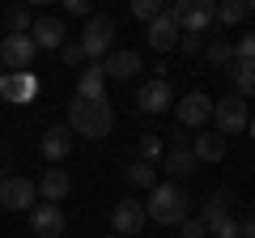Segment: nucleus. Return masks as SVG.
<instances>
[{
  "instance_id": "0eeeda50",
  "label": "nucleus",
  "mask_w": 255,
  "mask_h": 238,
  "mask_svg": "<svg viewBox=\"0 0 255 238\" xmlns=\"http://www.w3.org/2000/svg\"><path fill=\"white\" fill-rule=\"evenodd\" d=\"M34 55H38V47L30 43V34H9L0 43V64L9 68V73H30Z\"/></svg>"
},
{
  "instance_id": "412c9836",
  "label": "nucleus",
  "mask_w": 255,
  "mask_h": 238,
  "mask_svg": "<svg viewBox=\"0 0 255 238\" xmlns=\"http://www.w3.org/2000/svg\"><path fill=\"white\" fill-rule=\"evenodd\" d=\"M191 157L196 162H221L226 157V136L221 132H196L191 136Z\"/></svg>"
},
{
  "instance_id": "39448f33",
  "label": "nucleus",
  "mask_w": 255,
  "mask_h": 238,
  "mask_svg": "<svg viewBox=\"0 0 255 238\" xmlns=\"http://www.w3.org/2000/svg\"><path fill=\"white\" fill-rule=\"evenodd\" d=\"M174 119H179V128H204L213 119V98L204 90H191L183 98H174Z\"/></svg>"
},
{
  "instance_id": "cd10ccee",
  "label": "nucleus",
  "mask_w": 255,
  "mask_h": 238,
  "mask_svg": "<svg viewBox=\"0 0 255 238\" xmlns=\"http://www.w3.org/2000/svg\"><path fill=\"white\" fill-rule=\"evenodd\" d=\"M162 157H166L162 140H157V136H149V132H145V136H140V162H149V166H153V162H162Z\"/></svg>"
},
{
  "instance_id": "1a4fd4ad",
  "label": "nucleus",
  "mask_w": 255,
  "mask_h": 238,
  "mask_svg": "<svg viewBox=\"0 0 255 238\" xmlns=\"http://www.w3.org/2000/svg\"><path fill=\"white\" fill-rule=\"evenodd\" d=\"M68 217H64L60 204H34L30 209V234L34 238H64Z\"/></svg>"
},
{
  "instance_id": "ddd939ff",
  "label": "nucleus",
  "mask_w": 255,
  "mask_h": 238,
  "mask_svg": "<svg viewBox=\"0 0 255 238\" xmlns=\"http://www.w3.org/2000/svg\"><path fill=\"white\" fill-rule=\"evenodd\" d=\"M30 43L38 47V51H60L64 43H68V30H64L60 17H34V26H30Z\"/></svg>"
},
{
  "instance_id": "58836bf2",
  "label": "nucleus",
  "mask_w": 255,
  "mask_h": 238,
  "mask_svg": "<svg viewBox=\"0 0 255 238\" xmlns=\"http://www.w3.org/2000/svg\"><path fill=\"white\" fill-rule=\"evenodd\" d=\"M107 238H119V234H107Z\"/></svg>"
},
{
  "instance_id": "c85d7f7f",
  "label": "nucleus",
  "mask_w": 255,
  "mask_h": 238,
  "mask_svg": "<svg viewBox=\"0 0 255 238\" xmlns=\"http://www.w3.org/2000/svg\"><path fill=\"white\" fill-rule=\"evenodd\" d=\"M234 60H238V64H247V68H255V34H243L234 43Z\"/></svg>"
},
{
  "instance_id": "6e6552de",
  "label": "nucleus",
  "mask_w": 255,
  "mask_h": 238,
  "mask_svg": "<svg viewBox=\"0 0 255 238\" xmlns=\"http://www.w3.org/2000/svg\"><path fill=\"white\" fill-rule=\"evenodd\" d=\"M38 200L34 192V179H17V174H9V179H0V204L9 213H30Z\"/></svg>"
},
{
  "instance_id": "f257e3e1",
  "label": "nucleus",
  "mask_w": 255,
  "mask_h": 238,
  "mask_svg": "<svg viewBox=\"0 0 255 238\" xmlns=\"http://www.w3.org/2000/svg\"><path fill=\"white\" fill-rule=\"evenodd\" d=\"M68 128H73V136H85V140L111 136V128H115L111 98H102V102H81V98H73V102H68Z\"/></svg>"
},
{
  "instance_id": "20e7f679",
  "label": "nucleus",
  "mask_w": 255,
  "mask_h": 238,
  "mask_svg": "<svg viewBox=\"0 0 255 238\" xmlns=\"http://www.w3.org/2000/svg\"><path fill=\"white\" fill-rule=\"evenodd\" d=\"M213 123H217L221 136H238V132H247V123H251V115H247V98L226 94L221 102H213Z\"/></svg>"
},
{
  "instance_id": "9b49d317",
  "label": "nucleus",
  "mask_w": 255,
  "mask_h": 238,
  "mask_svg": "<svg viewBox=\"0 0 255 238\" xmlns=\"http://www.w3.org/2000/svg\"><path fill=\"white\" fill-rule=\"evenodd\" d=\"M34 94H38V77L34 73H4V77H0V102L30 107Z\"/></svg>"
},
{
  "instance_id": "bb28decb",
  "label": "nucleus",
  "mask_w": 255,
  "mask_h": 238,
  "mask_svg": "<svg viewBox=\"0 0 255 238\" xmlns=\"http://www.w3.org/2000/svg\"><path fill=\"white\" fill-rule=\"evenodd\" d=\"M162 9H166L162 0H132V17L145 21V26H149L153 17H162Z\"/></svg>"
},
{
  "instance_id": "e433bc0d",
  "label": "nucleus",
  "mask_w": 255,
  "mask_h": 238,
  "mask_svg": "<svg viewBox=\"0 0 255 238\" xmlns=\"http://www.w3.org/2000/svg\"><path fill=\"white\" fill-rule=\"evenodd\" d=\"M247 128H251V136H255V115H251V123H247Z\"/></svg>"
},
{
  "instance_id": "4468645a",
  "label": "nucleus",
  "mask_w": 255,
  "mask_h": 238,
  "mask_svg": "<svg viewBox=\"0 0 255 238\" xmlns=\"http://www.w3.org/2000/svg\"><path fill=\"white\" fill-rule=\"evenodd\" d=\"M230 204H234V196H230L226 187H217V192L204 196V204H200V221H204V230H209V234L221 226V221L234 217V213H230Z\"/></svg>"
},
{
  "instance_id": "f8f14e48",
  "label": "nucleus",
  "mask_w": 255,
  "mask_h": 238,
  "mask_svg": "<svg viewBox=\"0 0 255 238\" xmlns=\"http://www.w3.org/2000/svg\"><path fill=\"white\" fill-rule=\"evenodd\" d=\"M196 157H191V136H174V145L166 149V157H162V170L166 174H174V179H187V174H196Z\"/></svg>"
},
{
  "instance_id": "7c9ffc66",
  "label": "nucleus",
  "mask_w": 255,
  "mask_h": 238,
  "mask_svg": "<svg viewBox=\"0 0 255 238\" xmlns=\"http://www.w3.org/2000/svg\"><path fill=\"white\" fill-rule=\"evenodd\" d=\"M179 234H183V238H209V230H204L200 217H187V221L179 226Z\"/></svg>"
},
{
  "instance_id": "f704fd0d",
  "label": "nucleus",
  "mask_w": 255,
  "mask_h": 238,
  "mask_svg": "<svg viewBox=\"0 0 255 238\" xmlns=\"http://www.w3.org/2000/svg\"><path fill=\"white\" fill-rule=\"evenodd\" d=\"M238 238H255V213H247V217L238 221Z\"/></svg>"
},
{
  "instance_id": "4be33fe9",
  "label": "nucleus",
  "mask_w": 255,
  "mask_h": 238,
  "mask_svg": "<svg viewBox=\"0 0 255 238\" xmlns=\"http://www.w3.org/2000/svg\"><path fill=\"white\" fill-rule=\"evenodd\" d=\"M251 9H255V0H221V4H213V21L217 26H238Z\"/></svg>"
},
{
  "instance_id": "6ab92c4d",
  "label": "nucleus",
  "mask_w": 255,
  "mask_h": 238,
  "mask_svg": "<svg viewBox=\"0 0 255 238\" xmlns=\"http://www.w3.org/2000/svg\"><path fill=\"white\" fill-rule=\"evenodd\" d=\"M34 192L43 196V204H60L64 196L73 192V179H68L64 170H43V179L34 183Z\"/></svg>"
},
{
  "instance_id": "c756f323",
  "label": "nucleus",
  "mask_w": 255,
  "mask_h": 238,
  "mask_svg": "<svg viewBox=\"0 0 255 238\" xmlns=\"http://www.w3.org/2000/svg\"><path fill=\"white\" fill-rule=\"evenodd\" d=\"M60 60H64V64H81V60H85V51H81V43H77V38H68V43L60 47Z\"/></svg>"
},
{
  "instance_id": "393cba45",
  "label": "nucleus",
  "mask_w": 255,
  "mask_h": 238,
  "mask_svg": "<svg viewBox=\"0 0 255 238\" xmlns=\"http://www.w3.org/2000/svg\"><path fill=\"white\" fill-rule=\"evenodd\" d=\"M128 183H132V187H145V192H153V187H157V170H153L149 162H132V166H128Z\"/></svg>"
},
{
  "instance_id": "9d476101",
  "label": "nucleus",
  "mask_w": 255,
  "mask_h": 238,
  "mask_svg": "<svg viewBox=\"0 0 255 238\" xmlns=\"http://www.w3.org/2000/svg\"><path fill=\"white\" fill-rule=\"evenodd\" d=\"M111 230H115L119 238H136L140 230H145V204L140 200H115V209H111Z\"/></svg>"
},
{
  "instance_id": "72a5a7b5",
  "label": "nucleus",
  "mask_w": 255,
  "mask_h": 238,
  "mask_svg": "<svg viewBox=\"0 0 255 238\" xmlns=\"http://www.w3.org/2000/svg\"><path fill=\"white\" fill-rule=\"evenodd\" d=\"M179 43H183V51H187V55H196V51H204V38H200V34H183Z\"/></svg>"
},
{
  "instance_id": "4c0bfd02",
  "label": "nucleus",
  "mask_w": 255,
  "mask_h": 238,
  "mask_svg": "<svg viewBox=\"0 0 255 238\" xmlns=\"http://www.w3.org/2000/svg\"><path fill=\"white\" fill-rule=\"evenodd\" d=\"M0 77H4V64H0Z\"/></svg>"
},
{
  "instance_id": "aec40b11",
  "label": "nucleus",
  "mask_w": 255,
  "mask_h": 238,
  "mask_svg": "<svg viewBox=\"0 0 255 238\" xmlns=\"http://www.w3.org/2000/svg\"><path fill=\"white\" fill-rule=\"evenodd\" d=\"M140 68H145V60H140L136 51H115V55H107V60H102V73L115 77V81H128V77H136Z\"/></svg>"
},
{
  "instance_id": "2eb2a0df",
  "label": "nucleus",
  "mask_w": 255,
  "mask_h": 238,
  "mask_svg": "<svg viewBox=\"0 0 255 238\" xmlns=\"http://www.w3.org/2000/svg\"><path fill=\"white\" fill-rule=\"evenodd\" d=\"M38 153H43L47 162H64V157L73 153V128H68V123H55V128H47L43 140H38Z\"/></svg>"
},
{
  "instance_id": "c9c22d12",
  "label": "nucleus",
  "mask_w": 255,
  "mask_h": 238,
  "mask_svg": "<svg viewBox=\"0 0 255 238\" xmlns=\"http://www.w3.org/2000/svg\"><path fill=\"white\" fill-rule=\"evenodd\" d=\"M0 179H9V153H4V145H0Z\"/></svg>"
},
{
  "instance_id": "5701e85b",
  "label": "nucleus",
  "mask_w": 255,
  "mask_h": 238,
  "mask_svg": "<svg viewBox=\"0 0 255 238\" xmlns=\"http://www.w3.org/2000/svg\"><path fill=\"white\" fill-rule=\"evenodd\" d=\"M226 77L234 81L238 98H251V94H255V68H247V64H238V60H234V64L226 68Z\"/></svg>"
},
{
  "instance_id": "423d86ee",
  "label": "nucleus",
  "mask_w": 255,
  "mask_h": 238,
  "mask_svg": "<svg viewBox=\"0 0 255 238\" xmlns=\"http://www.w3.org/2000/svg\"><path fill=\"white\" fill-rule=\"evenodd\" d=\"M170 107H174L170 81H166V77H149V81L140 85V94H136V111L140 115H162V111H170Z\"/></svg>"
},
{
  "instance_id": "2f4dec72",
  "label": "nucleus",
  "mask_w": 255,
  "mask_h": 238,
  "mask_svg": "<svg viewBox=\"0 0 255 238\" xmlns=\"http://www.w3.org/2000/svg\"><path fill=\"white\" fill-rule=\"evenodd\" d=\"M64 13H68V17H94L90 0H64Z\"/></svg>"
},
{
  "instance_id": "a878e982",
  "label": "nucleus",
  "mask_w": 255,
  "mask_h": 238,
  "mask_svg": "<svg viewBox=\"0 0 255 238\" xmlns=\"http://www.w3.org/2000/svg\"><path fill=\"white\" fill-rule=\"evenodd\" d=\"M204 55H209V64L230 68V64H234V43H226V38H213V43H204Z\"/></svg>"
},
{
  "instance_id": "473e14b6",
  "label": "nucleus",
  "mask_w": 255,
  "mask_h": 238,
  "mask_svg": "<svg viewBox=\"0 0 255 238\" xmlns=\"http://www.w3.org/2000/svg\"><path fill=\"white\" fill-rule=\"evenodd\" d=\"M213 238H238V217H230V221H221V226L213 230Z\"/></svg>"
},
{
  "instance_id": "f3484780",
  "label": "nucleus",
  "mask_w": 255,
  "mask_h": 238,
  "mask_svg": "<svg viewBox=\"0 0 255 238\" xmlns=\"http://www.w3.org/2000/svg\"><path fill=\"white\" fill-rule=\"evenodd\" d=\"M179 30L183 34H200L204 38L213 30V0H187V13H183Z\"/></svg>"
},
{
  "instance_id": "dca6fc26",
  "label": "nucleus",
  "mask_w": 255,
  "mask_h": 238,
  "mask_svg": "<svg viewBox=\"0 0 255 238\" xmlns=\"http://www.w3.org/2000/svg\"><path fill=\"white\" fill-rule=\"evenodd\" d=\"M179 38H183V30L166 17V9H162V17H153V21L145 26V43L153 47V51H174V47H179Z\"/></svg>"
},
{
  "instance_id": "a211bd4d",
  "label": "nucleus",
  "mask_w": 255,
  "mask_h": 238,
  "mask_svg": "<svg viewBox=\"0 0 255 238\" xmlns=\"http://www.w3.org/2000/svg\"><path fill=\"white\" fill-rule=\"evenodd\" d=\"M73 98H81V102H102L107 98V73H102V64H90L81 77H77V94Z\"/></svg>"
},
{
  "instance_id": "f03ea898",
  "label": "nucleus",
  "mask_w": 255,
  "mask_h": 238,
  "mask_svg": "<svg viewBox=\"0 0 255 238\" xmlns=\"http://www.w3.org/2000/svg\"><path fill=\"white\" fill-rule=\"evenodd\" d=\"M187 192H183L179 183H157L153 192H149V204H145V217L157 221V226H183L187 221Z\"/></svg>"
},
{
  "instance_id": "7ed1b4c3",
  "label": "nucleus",
  "mask_w": 255,
  "mask_h": 238,
  "mask_svg": "<svg viewBox=\"0 0 255 238\" xmlns=\"http://www.w3.org/2000/svg\"><path fill=\"white\" fill-rule=\"evenodd\" d=\"M111 38H115V17L111 13H94V17H85V30H81V51L85 60H94V64H102V55L111 51Z\"/></svg>"
},
{
  "instance_id": "b1692460",
  "label": "nucleus",
  "mask_w": 255,
  "mask_h": 238,
  "mask_svg": "<svg viewBox=\"0 0 255 238\" xmlns=\"http://www.w3.org/2000/svg\"><path fill=\"white\" fill-rule=\"evenodd\" d=\"M4 26H9V34H30V26H34V9H30V4H9Z\"/></svg>"
}]
</instances>
